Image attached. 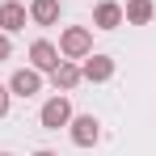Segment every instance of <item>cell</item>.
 Instances as JSON below:
<instances>
[{
    "label": "cell",
    "instance_id": "5bb4252c",
    "mask_svg": "<svg viewBox=\"0 0 156 156\" xmlns=\"http://www.w3.org/2000/svg\"><path fill=\"white\" fill-rule=\"evenodd\" d=\"M34 156H59V152H51V148H38V152H34Z\"/></svg>",
    "mask_w": 156,
    "mask_h": 156
},
{
    "label": "cell",
    "instance_id": "8992f818",
    "mask_svg": "<svg viewBox=\"0 0 156 156\" xmlns=\"http://www.w3.org/2000/svg\"><path fill=\"white\" fill-rule=\"evenodd\" d=\"M118 26H127L122 21V4L118 0H97L93 4V30H118Z\"/></svg>",
    "mask_w": 156,
    "mask_h": 156
},
{
    "label": "cell",
    "instance_id": "6da1fadb",
    "mask_svg": "<svg viewBox=\"0 0 156 156\" xmlns=\"http://www.w3.org/2000/svg\"><path fill=\"white\" fill-rule=\"evenodd\" d=\"M59 55H63V59H84V55H93V30L89 26H68L59 34Z\"/></svg>",
    "mask_w": 156,
    "mask_h": 156
},
{
    "label": "cell",
    "instance_id": "9a60e30c",
    "mask_svg": "<svg viewBox=\"0 0 156 156\" xmlns=\"http://www.w3.org/2000/svg\"><path fill=\"white\" fill-rule=\"evenodd\" d=\"M0 156H13V152H0Z\"/></svg>",
    "mask_w": 156,
    "mask_h": 156
},
{
    "label": "cell",
    "instance_id": "8fae6325",
    "mask_svg": "<svg viewBox=\"0 0 156 156\" xmlns=\"http://www.w3.org/2000/svg\"><path fill=\"white\" fill-rule=\"evenodd\" d=\"M59 0H30V21L34 26H55L59 21Z\"/></svg>",
    "mask_w": 156,
    "mask_h": 156
},
{
    "label": "cell",
    "instance_id": "7c38bea8",
    "mask_svg": "<svg viewBox=\"0 0 156 156\" xmlns=\"http://www.w3.org/2000/svg\"><path fill=\"white\" fill-rule=\"evenodd\" d=\"M9 101H13V93H9V84H0V118L9 114Z\"/></svg>",
    "mask_w": 156,
    "mask_h": 156
},
{
    "label": "cell",
    "instance_id": "ba28073f",
    "mask_svg": "<svg viewBox=\"0 0 156 156\" xmlns=\"http://www.w3.org/2000/svg\"><path fill=\"white\" fill-rule=\"evenodd\" d=\"M80 76L89 80V84H105V80L114 76V59H110V55H84Z\"/></svg>",
    "mask_w": 156,
    "mask_h": 156
},
{
    "label": "cell",
    "instance_id": "7a4b0ae2",
    "mask_svg": "<svg viewBox=\"0 0 156 156\" xmlns=\"http://www.w3.org/2000/svg\"><path fill=\"white\" fill-rule=\"evenodd\" d=\"M38 122L47 131H68V122H72V101H68V93H55V97H47L42 101V110H38Z\"/></svg>",
    "mask_w": 156,
    "mask_h": 156
},
{
    "label": "cell",
    "instance_id": "5b68a950",
    "mask_svg": "<svg viewBox=\"0 0 156 156\" xmlns=\"http://www.w3.org/2000/svg\"><path fill=\"white\" fill-rule=\"evenodd\" d=\"M80 80H84V76H80V63H76V59H59V63L51 68V84H55V93H72Z\"/></svg>",
    "mask_w": 156,
    "mask_h": 156
},
{
    "label": "cell",
    "instance_id": "30bf717a",
    "mask_svg": "<svg viewBox=\"0 0 156 156\" xmlns=\"http://www.w3.org/2000/svg\"><path fill=\"white\" fill-rule=\"evenodd\" d=\"M152 17H156L152 0H127V4H122V21H127V26H148Z\"/></svg>",
    "mask_w": 156,
    "mask_h": 156
},
{
    "label": "cell",
    "instance_id": "52a82bcc",
    "mask_svg": "<svg viewBox=\"0 0 156 156\" xmlns=\"http://www.w3.org/2000/svg\"><path fill=\"white\" fill-rule=\"evenodd\" d=\"M59 59H63V55H59V47H55V42H47V38L30 42V68H34V72H51Z\"/></svg>",
    "mask_w": 156,
    "mask_h": 156
},
{
    "label": "cell",
    "instance_id": "9c48e42d",
    "mask_svg": "<svg viewBox=\"0 0 156 156\" xmlns=\"http://www.w3.org/2000/svg\"><path fill=\"white\" fill-rule=\"evenodd\" d=\"M26 21H30V9L21 0H4V4H0V30H4V34L26 30Z\"/></svg>",
    "mask_w": 156,
    "mask_h": 156
},
{
    "label": "cell",
    "instance_id": "277c9868",
    "mask_svg": "<svg viewBox=\"0 0 156 156\" xmlns=\"http://www.w3.org/2000/svg\"><path fill=\"white\" fill-rule=\"evenodd\" d=\"M9 93L21 97V101H30L34 93H42V72H34V68H17V72L9 76Z\"/></svg>",
    "mask_w": 156,
    "mask_h": 156
},
{
    "label": "cell",
    "instance_id": "4fadbf2b",
    "mask_svg": "<svg viewBox=\"0 0 156 156\" xmlns=\"http://www.w3.org/2000/svg\"><path fill=\"white\" fill-rule=\"evenodd\" d=\"M9 55H13V42H9V34H4V30H0V63H4V59H9Z\"/></svg>",
    "mask_w": 156,
    "mask_h": 156
},
{
    "label": "cell",
    "instance_id": "3957f363",
    "mask_svg": "<svg viewBox=\"0 0 156 156\" xmlns=\"http://www.w3.org/2000/svg\"><path fill=\"white\" fill-rule=\"evenodd\" d=\"M68 135H72L76 148H97V144H101V122H97L93 114H72Z\"/></svg>",
    "mask_w": 156,
    "mask_h": 156
}]
</instances>
